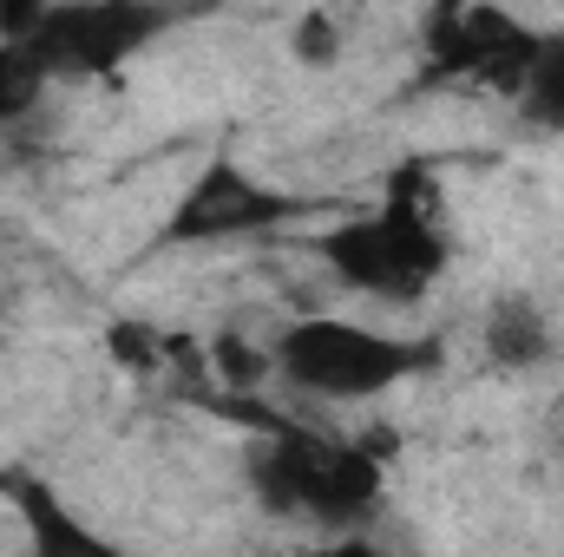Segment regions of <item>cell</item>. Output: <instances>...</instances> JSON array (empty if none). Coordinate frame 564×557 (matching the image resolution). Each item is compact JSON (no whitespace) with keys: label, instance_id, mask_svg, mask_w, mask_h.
Wrapping results in <instances>:
<instances>
[{"label":"cell","instance_id":"obj_1","mask_svg":"<svg viewBox=\"0 0 564 557\" xmlns=\"http://www.w3.org/2000/svg\"><path fill=\"white\" fill-rule=\"evenodd\" d=\"M250 485L270 512H295V518H315V525H361L375 518L381 505V485H388V466L375 446H355V439H328L315 426H295V419H270L263 439L250 446Z\"/></svg>","mask_w":564,"mask_h":557},{"label":"cell","instance_id":"obj_2","mask_svg":"<svg viewBox=\"0 0 564 557\" xmlns=\"http://www.w3.org/2000/svg\"><path fill=\"white\" fill-rule=\"evenodd\" d=\"M270 361H276L282 387H295V394H315V401H381L401 381L426 374L440 361V348L414 341V335L368 328L355 315H295L270 341Z\"/></svg>","mask_w":564,"mask_h":557},{"label":"cell","instance_id":"obj_3","mask_svg":"<svg viewBox=\"0 0 564 557\" xmlns=\"http://www.w3.org/2000/svg\"><path fill=\"white\" fill-rule=\"evenodd\" d=\"M322 263L355 295L421 302L446 270V230H440L433 197L414 190V177H401L388 190V204H375V210H361L322 237Z\"/></svg>","mask_w":564,"mask_h":557},{"label":"cell","instance_id":"obj_4","mask_svg":"<svg viewBox=\"0 0 564 557\" xmlns=\"http://www.w3.org/2000/svg\"><path fill=\"white\" fill-rule=\"evenodd\" d=\"M177 20H191V0H53L26 46L53 79H112L177 33Z\"/></svg>","mask_w":564,"mask_h":557},{"label":"cell","instance_id":"obj_5","mask_svg":"<svg viewBox=\"0 0 564 557\" xmlns=\"http://www.w3.org/2000/svg\"><path fill=\"white\" fill-rule=\"evenodd\" d=\"M426 66L440 79H473V86H492V92H519L525 66H532V46L539 33H525L499 0H433L426 13Z\"/></svg>","mask_w":564,"mask_h":557},{"label":"cell","instance_id":"obj_6","mask_svg":"<svg viewBox=\"0 0 564 557\" xmlns=\"http://www.w3.org/2000/svg\"><path fill=\"white\" fill-rule=\"evenodd\" d=\"M295 210H302V204H295L289 190L250 177L237 157H210V164L191 177V190L171 204L164 243H184V250H197V243H250V237L282 230Z\"/></svg>","mask_w":564,"mask_h":557},{"label":"cell","instance_id":"obj_7","mask_svg":"<svg viewBox=\"0 0 564 557\" xmlns=\"http://www.w3.org/2000/svg\"><path fill=\"white\" fill-rule=\"evenodd\" d=\"M0 499L13 505V518H20V532H26V545L40 557H106L112 545L40 479V472H26V466H0Z\"/></svg>","mask_w":564,"mask_h":557},{"label":"cell","instance_id":"obj_8","mask_svg":"<svg viewBox=\"0 0 564 557\" xmlns=\"http://www.w3.org/2000/svg\"><path fill=\"white\" fill-rule=\"evenodd\" d=\"M486 354H492V368H512V374L539 368L558 354V328L532 295H499L486 308Z\"/></svg>","mask_w":564,"mask_h":557},{"label":"cell","instance_id":"obj_9","mask_svg":"<svg viewBox=\"0 0 564 557\" xmlns=\"http://www.w3.org/2000/svg\"><path fill=\"white\" fill-rule=\"evenodd\" d=\"M512 106H519V119H525L532 132L564 139V33H539L532 66H525V79H519Z\"/></svg>","mask_w":564,"mask_h":557},{"label":"cell","instance_id":"obj_10","mask_svg":"<svg viewBox=\"0 0 564 557\" xmlns=\"http://www.w3.org/2000/svg\"><path fill=\"white\" fill-rule=\"evenodd\" d=\"M46 86H53V73L40 66V53L26 40H0V132L20 125L26 112H40Z\"/></svg>","mask_w":564,"mask_h":557},{"label":"cell","instance_id":"obj_11","mask_svg":"<svg viewBox=\"0 0 564 557\" xmlns=\"http://www.w3.org/2000/svg\"><path fill=\"white\" fill-rule=\"evenodd\" d=\"M210 368H217V381H230V394H250L263 374H276L270 348L257 354V348H250V341H237V335H217V348H210Z\"/></svg>","mask_w":564,"mask_h":557},{"label":"cell","instance_id":"obj_12","mask_svg":"<svg viewBox=\"0 0 564 557\" xmlns=\"http://www.w3.org/2000/svg\"><path fill=\"white\" fill-rule=\"evenodd\" d=\"M289 46H295L302 66H335V59H341V20H335L328 7H308V13L295 20V40H289Z\"/></svg>","mask_w":564,"mask_h":557},{"label":"cell","instance_id":"obj_13","mask_svg":"<svg viewBox=\"0 0 564 557\" xmlns=\"http://www.w3.org/2000/svg\"><path fill=\"white\" fill-rule=\"evenodd\" d=\"M112 354H119V361H132V368H151V361H158L151 328H139V321H132V328H112Z\"/></svg>","mask_w":564,"mask_h":557},{"label":"cell","instance_id":"obj_14","mask_svg":"<svg viewBox=\"0 0 564 557\" xmlns=\"http://www.w3.org/2000/svg\"><path fill=\"white\" fill-rule=\"evenodd\" d=\"M453 7H459V0H453Z\"/></svg>","mask_w":564,"mask_h":557},{"label":"cell","instance_id":"obj_15","mask_svg":"<svg viewBox=\"0 0 564 557\" xmlns=\"http://www.w3.org/2000/svg\"><path fill=\"white\" fill-rule=\"evenodd\" d=\"M558 414H564V407H558Z\"/></svg>","mask_w":564,"mask_h":557}]
</instances>
